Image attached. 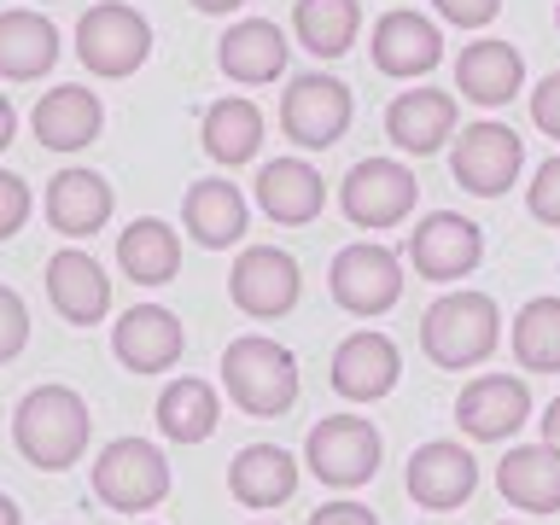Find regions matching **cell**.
<instances>
[{
  "label": "cell",
  "instance_id": "obj_1",
  "mask_svg": "<svg viewBox=\"0 0 560 525\" xmlns=\"http://www.w3.org/2000/svg\"><path fill=\"white\" fill-rule=\"evenodd\" d=\"M88 438H94V420H88L82 392H70V385H35L12 409V444L42 472L77 467L88 455Z\"/></svg>",
  "mask_w": 560,
  "mask_h": 525
},
{
  "label": "cell",
  "instance_id": "obj_2",
  "mask_svg": "<svg viewBox=\"0 0 560 525\" xmlns=\"http://www.w3.org/2000/svg\"><path fill=\"white\" fill-rule=\"evenodd\" d=\"M222 385L240 415L280 420L298 402V357L287 345L262 339V332H245L222 350Z\"/></svg>",
  "mask_w": 560,
  "mask_h": 525
},
{
  "label": "cell",
  "instance_id": "obj_3",
  "mask_svg": "<svg viewBox=\"0 0 560 525\" xmlns=\"http://www.w3.org/2000/svg\"><path fill=\"white\" fill-rule=\"evenodd\" d=\"M502 345V310L490 292H444L420 315V350L438 368H472Z\"/></svg>",
  "mask_w": 560,
  "mask_h": 525
},
{
  "label": "cell",
  "instance_id": "obj_4",
  "mask_svg": "<svg viewBox=\"0 0 560 525\" xmlns=\"http://www.w3.org/2000/svg\"><path fill=\"white\" fill-rule=\"evenodd\" d=\"M88 472H94V497L112 514H152L170 497V462L147 438H112Z\"/></svg>",
  "mask_w": 560,
  "mask_h": 525
},
{
  "label": "cell",
  "instance_id": "obj_5",
  "mask_svg": "<svg viewBox=\"0 0 560 525\" xmlns=\"http://www.w3.org/2000/svg\"><path fill=\"white\" fill-rule=\"evenodd\" d=\"M152 52V24L140 18L135 7L122 0H100L77 18V59L94 70V77L117 82V77H135Z\"/></svg>",
  "mask_w": 560,
  "mask_h": 525
},
{
  "label": "cell",
  "instance_id": "obj_6",
  "mask_svg": "<svg viewBox=\"0 0 560 525\" xmlns=\"http://www.w3.org/2000/svg\"><path fill=\"white\" fill-rule=\"evenodd\" d=\"M380 455H385V444H380L374 420H362V415H327L304 438V467L332 490L368 485L380 472Z\"/></svg>",
  "mask_w": 560,
  "mask_h": 525
},
{
  "label": "cell",
  "instance_id": "obj_7",
  "mask_svg": "<svg viewBox=\"0 0 560 525\" xmlns=\"http://www.w3.org/2000/svg\"><path fill=\"white\" fill-rule=\"evenodd\" d=\"M350 117H357V100L339 77L327 70H310V77H292V88L280 94V135L304 152H327L339 147Z\"/></svg>",
  "mask_w": 560,
  "mask_h": 525
},
{
  "label": "cell",
  "instance_id": "obj_8",
  "mask_svg": "<svg viewBox=\"0 0 560 525\" xmlns=\"http://www.w3.org/2000/svg\"><path fill=\"white\" fill-rule=\"evenodd\" d=\"M420 199V182L409 164H397V158H362V164H350V175L339 182V210L357 228H397L402 217L415 210Z\"/></svg>",
  "mask_w": 560,
  "mask_h": 525
},
{
  "label": "cell",
  "instance_id": "obj_9",
  "mask_svg": "<svg viewBox=\"0 0 560 525\" xmlns=\"http://www.w3.org/2000/svg\"><path fill=\"white\" fill-rule=\"evenodd\" d=\"M327 292L345 315H385L402 298V262H397V252H385V245L357 240L332 257Z\"/></svg>",
  "mask_w": 560,
  "mask_h": 525
},
{
  "label": "cell",
  "instance_id": "obj_10",
  "mask_svg": "<svg viewBox=\"0 0 560 525\" xmlns=\"http://www.w3.org/2000/svg\"><path fill=\"white\" fill-rule=\"evenodd\" d=\"M298 292H304V275H298V257L280 252V245H245L234 257V275H228V298H234L240 315L252 322H280Z\"/></svg>",
  "mask_w": 560,
  "mask_h": 525
},
{
  "label": "cell",
  "instance_id": "obj_11",
  "mask_svg": "<svg viewBox=\"0 0 560 525\" xmlns=\"http://www.w3.org/2000/svg\"><path fill=\"white\" fill-rule=\"evenodd\" d=\"M525 164V140L508 122H472L467 135H450V170L455 182L479 199H502Z\"/></svg>",
  "mask_w": 560,
  "mask_h": 525
},
{
  "label": "cell",
  "instance_id": "obj_12",
  "mask_svg": "<svg viewBox=\"0 0 560 525\" xmlns=\"http://www.w3.org/2000/svg\"><path fill=\"white\" fill-rule=\"evenodd\" d=\"M485 257V228L455 217V210H432V217L415 222L409 234V262L420 269V280H467Z\"/></svg>",
  "mask_w": 560,
  "mask_h": 525
},
{
  "label": "cell",
  "instance_id": "obj_13",
  "mask_svg": "<svg viewBox=\"0 0 560 525\" xmlns=\"http://www.w3.org/2000/svg\"><path fill=\"white\" fill-rule=\"evenodd\" d=\"M525 420H532V385L520 374H479L455 397V427L467 438H479V444H502Z\"/></svg>",
  "mask_w": 560,
  "mask_h": 525
},
{
  "label": "cell",
  "instance_id": "obj_14",
  "mask_svg": "<svg viewBox=\"0 0 560 525\" xmlns=\"http://www.w3.org/2000/svg\"><path fill=\"white\" fill-rule=\"evenodd\" d=\"M112 350H117V362L129 368V374H170V368L182 362V350H187V332H182V322H175V310L135 304V310L117 315Z\"/></svg>",
  "mask_w": 560,
  "mask_h": 525
},
{
  "label": "cell",
  "instance_id": "obj_15",
  "mask_svg": "<svg viewBox=\"0 0 560 525\" xmlns=\"http://www.w3.org/2000/svg\"><path fill=\"white\" fill-rule=\"evenodd\" d=\"M47 298L70 327H100L112 315V280H105L100 257H88L82 245H65L47 257Z\"/></svg>",
  "mask_w": 560,
  "mask_h": 525
},
{
  "label": "cell",
  "instance_id": "obj_16",
  "mask_svg": "<svg viewBox=\"0 0 560 525\" xmlns=\"http://www.w3.org/2000/svg\"><path fill=\"white\" fill-rule=\"evenodd\" d=\"M409 497L420 508H432V514H450V508H462L472 490H479V462H472V450L450 444V438H438V444H420L409 455Z\"/></svg>",
  "mask_w": 560,
  "mask_h": 525
},
{
  "label": "cell",
  "instance_id": "obj_17",
  "mask_svg": "<svg viewBox=\"0 0 560 525\" xmlns=\"http://www.w3.org/2000/svg\"><path fill=\"white\" fill-rule=\"evenodd\" d=\"M402 374V357L397 345L385 339V332H350V339H339V350H332V392L350 397V402H374V397H392V385Z\"/></svg>",
  "mask_w": 560,
  "mask_h": 525
},
{
  "label": "cell",
  "instance_id": "obj_18",
  "mask_svg": "<svg viewBox=\"0 0 560 525\" xmlns=\"http://www.w3.org/2000/svg\"><path fill=\"white\" fill-rule=\"evenodd\" d=\"M374 70L380 77H397V82H409V77H427V70H438V59H444V35H438L432 18H420L409 7H397V12H385L380 24H374Z\"/></svg>",
  "mask_w": 560,
  "mask_h": 525
},
{
  "label": "cell",
  "instance_id": "obj_19",
  "mask_svg": "<svg viewBox=\"0 0 560 525\" xmlns=\"http://www.w3.org/2000/svg\"><path fill=\"white\" fill-rule=\"evenodd\" d=\"M257 205L280 228H310L327 205V182L304 158H275V164L257 170Z\"/></svg>",
  "mask_w": 560,
  "mask_h": 525
},
{
  "label": "cell",
  "instance_id": "obj_20",
  "mask_svg": "<svg viewBox=\"0 0 560 525\" xmlns=\"http://www.w3.org/2000/svg\"><path fill=\"white\" fill-rule=\"evenodd\" d=\"M30 129L47 152H82V147H94V135L105 129V105H100V94H88L82 82H65V88H52V94L35 100Z\"/></svg>",
  "mask_w": 560,
  "mask_h": 525
},
{
  "label": "cell",
  "instance_id": "obj_21",
  "mask_svg": "<svg viewBox=\"0 0 560 525\" xmlns=\"http://www.w3.org/2000/svg\"><path fill=\"white\" fill-rule=\"evenodd\" d=\"M287 35H280V24H269V18H240V24L222 30L217 42V65L222 77H234L245 88H262V82H280L287 77Z\"/></svg>",
  "mask_w": 560,
  "mask_h": 525
},
{
  "label": "cell",
  "instance_id": "obj_22",
  "mask_svg": "<svg viewBox=\"0 0 560 525\" xmlns=\"http://www.w3.org/2000/svg\"><path fill=\"white\" fill-rule=\"evenodd\" d=\"M112 205H117V192L94 170H59L47 182V222H52V234H65V240L100 234V228L112 222Z\"/></svg>",
  "mask_w": 560,
  "mask_h": 525
},
{
  "label": "cell",
  "instance_id": "obj_23",
  "mask_svg": "<svg viewBox=\"0 0 560 525\" xmlns=\"http://www.w3.org/2000/svg\"><path fill=\"white\" fill-rule=\"evenodd\" d=\"M385 135H392V147L415 152V158L450 147L455 94H438V88H409V94H397L392 105H385Z\"/></svg>",
  "mask_w": 560,
  "mask_h": 525
},
{
  "label": "cell",
  "instance_id": "obj_24",
  "mask_svg": "<svg viewBox=\"0 0 560 525\" xmlns=\"http://www.w3.org/2000/svg\"><path fill=\"white\" fill-rule=\"evenodd\" d=\"M497 490L520 514H560V450L520 444L497 462Z\"/></svg>",
  "mask_w": 560,
  "mask_h": 525
},
{
  "label": "cell",
  "instance_id": "obj_25",
  "mask_svg": "<svg viewBox=\"0 0 560 525\" xmlns=\"http://www.w3.org/2000/svg\"><path fill=\"white\" fill-rule=\"evenodd\" d=\"M59 65V30L47 12H0V82H35Z\"/></svg>",
  "mask_w": 560,
  "mask_h": 525
},
{
  "label": "cell",
  "instance_id": "obj_26",
  "mask_svg": "<svg viewBox=\"0 0 560 525\" xmlns=\"http://www.w3.org/2000/svg\"><path fill=\"white\" fill-rule=\"evenodd\" d=\"M455 88L472 105H508L525 88V59L514 42H472L455 59Z\"/></svg>",
  "mask_w": 560,
  "mask_h": 525
},
{
  "label": "cell",
  "instance_id": "obj_27",
  "mask_svg": "<svg viewBox=\"0 0 560 525\" xmlns=\"http://www.w3.org/2000/svg\"><path fill=\"white\" fill-rule=\"evenodd\" d=\"M228 490H234V502L257 508V514L262 508H280L298 490V462L280 444H245L228 462Z\"/></svg>",
  "mask_w": 560,
  "mask_h": 525
},
{
  "label": "cell",
  "instance_id": "obj_28",
  "mask_svg": "<svg viewBox=\"0 0 560 525\" xmlns=\"http://www.w3.org/2000/svg\"><path fill=\"white\" fill-rule=\"evenodd\" d=\"M182 222L205 252H228V245L245 234V192L234 182H222V175L192 182L187 199H182Z\"/></svg>",
  "mask_w": 560,
  "mask_h": 525
},
{
  "label": "cell",
  "instance_id": "obj_29",
  "mask_svg": "<svg viewBox=\"0 0 560 525\" xmlns=\"http://www.w3.org/2000/svg\"><path fill=\"white\" fill-rule=\"evenodd\" d=\"M117 269L135 287H170L182 275V234L158 217H140L117 234Z\"/></svg>",
  "mask_w": 560,
  "mask_h": 525
},
{
  "label": "cell",
  "instance_id": "obj_30",
  "mask_svg": "<svg viewBox=\"0 0 560 525\" xmlns=\"http://www.w3.org/2000/svg\"><path fill=\"white\" fill-rule=\"evenodd\" d=\"M158 432L170 438V444H205L210 432L222 427V397H217V385L210 380H170L164 392H158Z\"/></svg>",
  "mask_w": 560,
  "mask_h": 525
},
{
  "label": "cell",
  "instance_id": "obj_31",
  "mask_svg": "<svg viewBox=\"0 0 560 525\" xmlns=\"http://www.w3.org/2000/svg\"><path fill=\"white\" fill-rule=\"evenodd\" d=\"M357 30H362L357 0H298L292 7V35L315 59H345L357 47Z\"/></svg>",
  "mask_w": 560,
  "mask_h": 525
},
{
  "label": "cell",
  "instance_id": "obj_32",
  "mask_svg": "<svg viewBox=\"0 0 560 525\" xmlns=\"http://www.w3.org/2000/svg\"><path fill=\"white\" fill-rule=\"evenodd\" d=\"M199 140L217 164H252L257 147H262V112L245 94H228L205 112L199 122Z\"/></svg>",
  "mask_w": 560,
  "mask_h": 525
},
{
  "label": "cell",
  "instance_id": "obj_33",
  "mask_svg": "<svg viewBox=\"0 0 560 525\" xmlns=\"http://www.w3.org/2000/svg\"><path fill=\"white\" fill-rule=\"evenodd\" d=\"M514 362L525 374H560V298H532L514 315Z\"/></svg>",
  "mask_w": 560,
  "mask_h": 525
},
{
  "label": "cell",
  "instance_id": "obj_34",
  "mask_svg": "<svg viewBox=\"0 0 560 525\" xmlns=\"http://www.w3.org/2000/svg\"><path fill=\"white\" fill-rule=\"evenodd\" d=\"M525 210H532L537 222L560 228V152H555V158H542V164H537L532 187H525Z\"/></svg>",
  "mask_w": 560,
  "mask_h": 525
},
{
  "label": "cell",
  "instance_id": "obj_35",
  "mask_svg": "<svg viewBox=\"0 0 560 525\" xmlns=\"http://www.w3.org/2000/svg\"><path fill=\"white\" fill-rule=\"evenodd\" d=\"M30 345V310L12 287H0V362H12Z\"/></svg>",
  "mask_w": 560,
  "mask_h": 525
},
{
  "label": "cell",
  "instance_id": "obj_36",
  "mask_svg": "<svg viewBox=\"0 0 560 525\" xmlns=\"http://www.w3.org/2000/svg\"><path fill=\"white\" fill-rule=\"evenodd\" d=\"M30 210H35L30 182H24V175H12V170H0V240H12L18 228L30 222Z\"/></svg>",
  "mask_w": 560,
  "mask_h": 525
},
{
  "label": "cell",
  "instance_id": "obj_37",
  "mask_svg": "<svg viewBox=\"0 0 560 525\" xmlns=\"http://www.w3.org/2000/svg\"><path fill=\"white\" fill-rule=\"evenodd\" d=\"M432 7H438V18H450L462 30H485L502 12V0H432Z\"/></svg>",
  "mask_w": 560,
  "mask_h": 525
},
{
  "label": "cell",
  "instance_id": "obj_38",
  "mask_svg": "<svg viewBox=\"0 0 560 525\" xmlns=\"http://www.w3.org/2000/svg\"><path fill=\"white\" fill-rule=\"evenodd\" d=\"M532 122H537V129L549 135V140H560V70L537 82V94H532Z\"/></svg>",
  "mask_w": 560,
  "mask_h": 525
},
{
  "label": "cell",
  "instance_id": "obj_39",
  "mask_svg": "<svg viewBox=\"0 0 560 525\" xmlns=\"http://www.w3.org/2000/svg\"><path fill=\"white\" fill-rule=\"evenodd\" d=\"M310 525H380V520H374V508H362V502H327L310 514Z\"/></svg>",
  "mask_w": 560,
  "mask_h": 525
},
{
  "label": "cell",
  "instance_id": "obj_40",
  "mask_svg": "<svg viewBox=\"0 0 560 525\" xmlns=\"http://www.w3.org/2000/svg\"><path fill=\"white\" fill-rule=\"evenodd\" d=\"M542 444L560 450V397L549 402V409H542Z\"/></svg>",
  "mask_w": 560,
  "mask_h": 525
},
{
  "label": "cell",
  "instance_id": "obj_41",
  "mask_svg": "<svg viewBox=\"0 0 560 525\" xmlns=\"http://www.w3.org/2000/svg\"><path fill=\"white\" fill-rule=\"evenodd\" d=\"M12 135H18V112H12V100L0 94V152L12 147Z\"/></svg>",
  "mask_w": 560,
  "mask_h": 525
},
{
  "label": "cell",
  "instance_id": "obj_42",
  "mask_svg": "<svg viewBox=\"0 0 560 525\" xmlns=\"http://www.w3.org/2000/svg\"><path fill=\"white\" fill-rule=\"evenodd\" d=\"M192 7H199V12H210V18H222V12H240L245 0H192Z\"/></svg>",
  "mask_w": 560,
  "mask_h": 525
},
{
  "label": "cell",
  "instance_id": "obj_43",
  "mask_svg": "<svg viewBox=\"0 0 560 525\" xmlns=\"http://www.w3.org/2000/svg\"><path fill=\"white\" fill-rule=\"evenodd\" d=\"M0 525H24V514H18L12 497H0Z\"/></svg>",
  "mask_w": 560,
  "mask_h": 525
},
{
  "label": "cell",
  "instance_id": "obj_44",
  "mask_svg": "<svg viewBox=\"0 0 560 525\" xmlns=\"http://www.w3.org/2000/svg\"><path fill=\"white\" fill-rule=\"evenodd\" d=\"M555 24H560V7H555Z\"/></svg>",
  "mask_w": 560,
  "mask_h": 525
},
{
  "label": "cell",
  "instance_id": "obj_45",
  "mask_svg": "<svg viewBox=\"0 0 560 525\" xmlns=\"http://www.w3.org/2000/svg\"><path fill=\"white\" fill-rule=\"evenodd\" d=\"M252 525H269V520H252Z\"/></svg>",
  "mask_w": 560,
  "mask_h": 525
},
{
  "label": "cell",
  "instance_id": "obj_46",
  "mask_svg": "<svg viewBox=\"0 0 560 525\" xmlns=\"http://www.w3.org/2000/svg\"><path fill=\"white\" fill-rule=\"evenodd\" d=\"M502 525H514V520H502Z\"/></svg>",
  "mask_w": 560,
  "mask_h": 525
},
{
  "label": "cell",
  "instance_id": "obj_47",
  "mask_svg": "<svg viewBox=\"0 0 560 525\" xmlns=\"http://www.w3.org/2000/svg\"><path fill=\"white\" fill-rule=\"evenodd\" d=\"M47 7H52V0H47Z\"/></svg>",
  "mask_w": 560,
  "mask_h": 525
}]
</instances>
